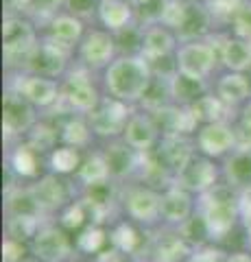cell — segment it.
<instances>
[{"mask_svg":"<svg viewBox=\"0 0 251 262\" xmlns=\"http://www.w3.org/2000/svg\"><path fill=\"white\" fill-rule=\"evenodd\" d=\"M153 81V68L144 57H118L105 70V88L107 92L125 103L142 101L144 92Z\"/></svg>","mask_w":251,"mask_h":262,"instance_id":"1","label":"cell"},{"mask_svg":"<svg viewBox=\"0 0 251 262\" xmlns=\"http://www.w3.org/2000/svg\"><path fill=\"white\" fill-rule=\"evenodd\" d=\"M125 208L129 216L140 223H155L162 216V194L155 192L153 188L138 186L127 192Z\"/></svg>","mask_w":251,"mask_h":262,"instance_id":"9","label":"cell"},{"mask_svg":"<svg viewBox=\"0 0 251 262\" xmlns=\"http://www.w3.org/2000/svg\"><path fill=\"white\" fill-rule=\"evenodd\" d=\"M221 59L232 72H242L251 68V44L247 39H223L221 44Z\"/></svg>","mask_w":251,"mask_h":262,"instance_id":"23","label":"cell"},{"mask_svg":"<svg viewBox=\"0 0 251 262\" xmlns=\"http://www.w3.org/2000/svg\"><path fill=\"white\" fill-rule=\"evenodd\" d=\"M5 5L9 7L11 11H24L31 7V0H5Z\"/></svg>","mask_w":251,"mask_h":262,"instance_id":"50","label":"cell"},{"mask_svg":"<svg viewBox=\"0 0 251 262\" xmlns=\"http://www.w3.org/2000/svg\"><path fill=\"white\" fill-rule=\"evenodd\" d=\"M11 168L20 177H35L39 170V160L37 151L31 144H20L15 153L11 155Z\"/></svg>","mask_w":251,"mask_h":262,"instance_id":"31","label":"cell"},{"mask_svg":"<svg viewBox=\"0 0 251 262\" xmlns=\"http://www.w3.org/2000/svg\"><path fill=\"white\" fill-rule=\"evenodd\" d=\"M35 125L33 107L31 103L18 92L5 94L3 101V131L7 138L13 136H24Z\"/></svg>","mask_w":251,"mask_h":262,"instance_id":"6","label":"cell"},{"mask_svg":"<svg viewBox=\"0 0 251 262\" xmlns=\"http://www.w3.org/2000/svg\"><path fill=\"white\" fill-rule=\"evenodd\" d=\"M66 262H75V260H66Z\"/></svg>","mask_w":251,"mask_h":262,"instance_id":"56","label":"cell"},{"mask_svg":"<svg viewBox=\"0 0 251 262\" xmlns=\"http://www.w3.org/2000/svg\"><path fill=\"white\" fill-rule=\"evenodd\" d=\"M186 11H188V3H184V0H168L166 9L162 13V24L171 29H179L186 20Z\"/></svg>","mask_w":251,"mask_h":262,"instance_id":"41","label":"cell"},{"mask_svg":"<svg viewBox=\"0 0 251 262\" xmlns=\"http://www.w3.org/2000/svg\"><path fill=\"white\" fill-rule=\"evenodd\" d=\"M216 51L212 44L206 42H188L177 51V70L194 79H206L214 70Z\"/></svg>","mask_w":251,"mask_h":262,"instance_id":"5","label":"cell"},{"mask_svg":"<svg viewBox=\"0 0 251 262\" xmlns=\"http://www.w3.org/2000/svg\"><path fill=\"white\" fill-rule=\"evenodd\" d=\"M109 166L105 162L103 153H94V155H87V158L81 162V168H79V179L83 182L87 188L90 186H99L105 184L109 179Z\"/></svg>","mask_w":251,"mask_h":262,"instance_id":"29","label":"cell"},{"mask_svg":"<svg viewBox=\"0 0 251 262\" xmlns=\"http://www.w3.org/2000/svg\"><path fill=\"white\" fill-rule=\"evenodd\" d=\"M39 232L37 216H11L9 221V236L15 241H33L35 234Z\"/></svg>","mask_w":251,"mask_h":262,"instance_id":"37","label":"cell"},{"mask_svg":"<svg viewBox=\"0 0 251 262\" xmlns=\"http://www.w3.org/2000/svg\"><path fill=\"white\" fill-rule=\"evenodd\" d=\"M9 210L13 216H39V212H42L31 188L29 190L18 188V190L9 196Z\"/></svg>","mask_w":251,"mask_h":262,"instance_id":"34","label":"cell"},{"mask_svg":"<svg viewBox=\"0 0 251 262\" xmlns=\"http://www.w3.org/2000/svg\"><path fill=\"white\" fill-rule=\"evenodd\" d=\"M3 46H5V57L9 63H15L20 59L29 61L33 48L37 46L33 27H31L27 20L18 18V15L5 18V22H3Z\"/></svg>","mask_w":251,"mask_h":262,"instance_id":"3","label":"cell"},{"mask_svg":"<svg viewBox=\"0 0 251 262\" xmlns=\"http://www.w3.org/2000/svg\"><path fill=\"white\" fill-rule=\"evenodd\" d=\"M199 251L192 253L194 262H225V253L218 249V247H212V245H199Z\"/></svg>","mask_w":251,"mask_h":262,"instance_id":"44","label":"cell"},{"mask_svg":"<svg viewBox=\"0 0 251 262\" xmlns=\"http://www.w3.org/2000/svg\"><path fill=\"white\" fill-rule=\"evenodd\" d=\"M203 216L206 225L210 229L212 238H223L225 234L232 232L236 225V219L240 214V206L236 203V196L232 192V186H214L212 190L203 192Z\"/></svg>","mask_w":251,"mask_h":262,"instance_id":"2","label":"cell"},{"mask_svg":"<svg viewBox=\"0 0 251 262\" xmlns=\"http://www.w3.org/2000/svg\"><path fill=\"white\" fill-rule=\"evenodd\" d=\"M197 144L208 158H221V155H225L236 146V138H234V129L230 125H225V122H210V125L201 127Z\"/></svg>","mask_w":251,"mask_h":262,"instance_id":"11","label":"cell"},{"mask_svg":"<svg viewBox=\"0 0 251 262\" xmlns=\"http://www.w3.org/2000/svg\"><path fill=\"white\" fill-rule=\"evenodd\" d=\"M240 219H242L245 229L251 234V196H247V199L240 203Z\"/></svg>","mask_w":251,"mask_h":262,"instance_id":"49","label":"cell"},{"mask_svg":"<svg viewBox=\"0 0 251 262\" xmlns=\"http://www.w3.org/2000/svg\"><path fill=\"white\" fill-rule=\"evenodd\" d=\"M66 48L68 46H63L48 37L44 44H37L33 48V53H31L29 61H27L29 70L33 72V75L48 77V79L61 75L63 68H66V59H68Z\"/></svg>","mask_w":251,"mask_h":262,"instance_id":"7","label":"cell"},{"mask_svg":"<svg viewBox=\"0 0 251 262\" xmlns=\"http://www.w3.org/2000/svg\"><path fill=\"white\" fill-rule=\"evenodd\" d=\"M240 122L242 125H247V127H251V101L242 107V118H240Z\"/></svg>","mask_w":251,"mask_h":262,"instance_id":"52","label":"cell"},{"mask_svg":"<svg viewBox=\"0 0 251 262\" xmlns=\"http://www.w3.org/2000/svg\"><path fill=\"white\" fill-rule=\"evenodd\" d=\"M15 92L22 94L31 105L37 107H51V105L59 98V88L53 79L48 77H39V75H29V77H20Z\"/></svg>","mask_w":251,"mask_h":262,"instance_id":"14","label":"cell"},{"mask_svg":"<svg viewBox=\"0 0 251 262\" xmlns=\"http://www.w3.org/2000/svg\"><path fill=\"white\" fill-rule=\"evenodd\" d=\"M3 262H24V245L15 238L3 243Z\"/></svg>","mask_w":251,"mask_h":262,"instance_id":"43","label":"cell"},{"mask_svg":"<svg viewBox=\"0 0 251 262\" xmlns=\"http://www.w3.org/2000/svg\"><path fill=\"white\" fill-rule=\"evenodd\" d=\"M192 149L190 144L184 140L181 136H175V134H168L162 142V149H159V164H164L166 170H173V173L179 175L181 170L188 166L192 162Z\"/></svg>","mask_w":251,"mask_h":262,"instance_id":"17","label":"cell"},{"mask_svg":"<svg viewBox=\"0 0 251 262\" xmlns=\"http://www.w3.org/2000/svg\"><path fill=\"white\" fill-rule=\"evenodd\" d=\"M99 18L109 31L127 29L133 18V7L127 0H101L99 3Z\"/></svg>","mask_w":251,"mask_h":262,"instance_id":"22","label":"cell"},{"mask_svg":"<svg viewBox=\"0 0 251 262\" xmlns=\"http://www.w3.org/2000/svg\"><path fill=\"white\" fill-rule=\"evenodd\" d=\"M24 262H39V260H37V258H35V260H24Z\"/></svg>","mask_w":251,"mask_h":262,"instance_id":"55","label":"cell"},{"mask_svg":"<svg viewBox=\"0 0 251 262\" xmlns=\"http://www.w3.org/2000/svg\"><path fill=\"white\" fill-rule=\"evenodd\" d=\"M83 35V24L75 15H57L51 22V39L63 46H70L72 42H79Z\"/></svg>","mask_w":251,"mask_h":262,"instance_id":"28","label":"cell"},{"mask_svg":"<svg viewBox=\"0 0 251 262\" xmlns=\"http://www.w3.org/2000/svg\"><path fill=\"white\" fill-rule=\"evenodd\" d=\"M234 138H236V151H251V127L240 122L234 129Z\"/></svg>","mask_w":251,"mask_h":262,"instance_id":"46","label":"cell"},{"mask_svg":"<svg viewBox=\"0 0 251 262\" xmlns=\"http://www.w3.org/2000/svg\"><path fill=\"white\" fill-rule=\"evenodd\" d=\"M111 243L114 247L120 249L123 253H133L138 247H140V234L138 229L129 223H120L114 232H111Z\"/></svg>","mask_w":251,"mask_h":262,"instance_id":"35","label":"cell"},{"mask_svg":"<svg viewBox=\"0 0 251 262\" xmlns=\"http://www.w3.org/2000/svg\"><path fill=\"white\" fill-rule=\"evenodd\" d=\"M61 5H66V0H31L29 11H33L37 15H48V13L57 11Z\"/></svg>","mask_w":251,"mask_h":262,"instance_id":"45","label":"cell"},{"mask_svg":"<svg viewBox=\"0 0 251 262\" xmlns=\"http://www.w3.org/2000/svg\"><path fill=\"white\" fill-rule=\"evenodd\" d=\"M184 3H199V0H184Z\"/></svg>","mask_w":251,"mask_h":262,"instance_id":"54","label":"cell"},{"mask_svg":"<svg viewBox=\"0 0 251 262\" xmlns=\"http://www.w3.org/2000/svg\"><path fill=\"white\" fill-rule=\"evenodd\" d=\"M31 190H33L39 208L46 210V212L57 210L68 201V186H66V182H61L57 177V173L42 177Z\"/></svg>","mask_w":251,"mask_h":262,"instance_id":"18","label":"cell"},{"mask_svg":"<svg viewBox=\"0 0 251 262\" xmlns=\"http://www.w3.org/2000/svg\"><path fill=\"white\" fill-rule=\"evenodd\" d=\"M192 253L188 249V243L181 234H168L162 236L155 247V262H181L184 258H190Z\"/></svg>","mask_w":251,"mask_h":262,"instance_id":"27","label":"cell"},{"mask_svg":"<svg viewBox=\"0 0 251 262\" xmlns=\"http://www.w3.org/2000/svg\"><path fill=\"white\" fill-rule=\"evenodd\" d=\"M216 177H218V170L214 166V162H210L208 158H192V162L177 175V182L188 192L203 194L216 186Z\"/></svg>","mask_w":251,"mask_h":262,"instance_id":"10","label":"cell"},{"mask_svg":"<svg viewBox=\"0 0 251 262\" xmlns=\"http://www.w3.org/2000/svg\"><path fill=\"white\" fill-rule=\"evenodd\" d=\"M181 236H184L186 243L203 245L206 238L210 236V229H208V225H206V219H203V216H190V219L181 225Z\"/></svg>","mask_w":251,"mask_h":262,"instance_id":"39","label":"cell"},{"mask_svg":"<svg viewBox=\"0 0 251 262\" xmlns=\"http://www.w3.org/2000/svg\"><path fill=\"white\" fill-rule=\"evenodd\" d=\"M70 249L72 245L68 236L53 225L39 227L35 238L31 241V251H33V256L39 262H66L70 256Z\"/></svg>","mask_w":251,"mask_h":262,"instance_id":"8","label":"cell"},{"mask_svg":"<svg viewBox=\"0 0 251 262\" xmlns=\"http://www.w3.org/2000/svg\"><path fill=\"white\" fill-rule=\"evenodd\" d=\"M85 203H70V206L63 208L61 212V227L66 229H79L85 223Z\"/></svg>","mask_w":251,"mask_h":262,"instance_id":"42","label":"cell"},{"mask_svg":"<svg viewBox=\"0 0 251 262\" xmlns=\"http://www.w3.org/2000/svg\"><path fill=\"white\" fill-rule=\"evenodd\" d=\"M192 214V199L186 188L173 186L162 194V219L166 223L184 225Z\"/></svg>","mask_w":251,"mask_h":262,"instance_id":"16","label":"cell"},{"mask_svg":"<svg viewBox=\"0 0 251 262\" xmlns=\"http://www.w3.org/2000/svg\"><path fill=\"white\" fill-rule=\"evenodd\" d=\"M171 92L177 101L192 105L194 101H199L206 94V85H203V79H194L177 70L171 77Z\"/></svg>","mask_w":251,"mask_h":262,"instance_id":"25","label":"cell"},{"mask_svg":"<svg viewBox=\"0 0 251 262\" xmlns=\"http://www.w3.org/2000/svg\"><path fill=\"white\" fill-rule=\"evenodd\" d=\"M57 142V131L48 125H33V129L29 131V142L37 153H44L48 149H53Z\"/></svg>","mask_w":251,"mask_h":262,"instance_id":"38","label":"cell"},{"mask_svg":"<svg viewBox=\"0 0 251 262\" xmlns=\"http://www.w3.org/2000/svg\"><path fill=\"white\" fill-rule=\"evenodd\" d=\"M105 241H107L105 229L99 225H90L77 236V247L85 253H101Z\"/></svg>","mask_w":251,"mask_h":262,"instance_id":"36","label":"cell"},{"mask_svg":"<svg viewBox=\"0 0 251 262\" xmlns=\"http://www.w3.org/2000/svg\"><path fill=\"white\" fill-rule=\"evenodd\" d=\"M92 127L87 125L85 120L81 118H70L66 125L61 127V140L66 142L68 146H75V149H81V146H85L90 142L92 138Z\"/></svg>","mask_w":251,"mask_h":262,"instance_id":"33","label":"cell"},{"mask_svg":"<svg viewBox=\"0 0 251 262\" xmlns=\"http://www.w3.org/2000/svg\"><path fill=\"white\" fill-rule=\"evenodd\" d=\"M175 48V37L173 33L166 27H151L144 33L142 39V57L144 59H162V57H168Z\"/></svg>","mask_w":251,"mask_h":262,"instance_id":"20","label":"cell"},{"mask_svg":"<svg viewBox=\"0 0 251 262\" xmlns=\"http://www.w3.org/2000/svg\"><path fill=\"white\" fill-rule=\"evenodd\" d=\"M192 112L197 116L199 122L203 125H210V122H223V114H225V103L214 94H203L199 101H194Z\"/></svg>","mask_w":251,"mask_h":262,"instance_id":"30","label":"cell"},{"mask_svg":"<svg viewBox=\"0 0 251 262\" xmlns=\"http://www.w3.org/2000/svg\"><path fill=\"white\" fill-rule=\"evenodd\" d=\"M225 177L232 188H251V151H236L225 164Z\"/></svg>","mask_w":251,"mask_h":262,"instance_id":"24","label":"cell"},{"mask_svg":"<svg viewBox=\"0 0 251 262\" xmlns=\"http://www.w3.org/2000/svg\"><path fill=\"white\" fill-rule=\"evenodd\" d=\"M210 27V11L208 7H201L197 3H188V11H186V20L177 31L184 39H197L201 37Z\"/></svg>","mask_w":251,"mask_h":262,"instance_id":"26","label":"cell"},{"mask_svg":"<svg viewBox=\"0 0 251 262\" xmlns=\"http://www.w3.org/2000/svg\"><path fill=\"white\" fill-rule=\"evenodd\" d=\"M103 158H105V162H107L111 177H127L138 168L135 149L133 146H129L127 142L107 146V151L103 153Z\"/></svg>","mask_w":251,"mask_h":262,"instance_id":"21","label":"cell"},{"mask_svg":"<svg viewBox=\"0 0 251 262\" xmlns=\"http://www.w3.org/2000/svg\"><path fill=\"white\" fill-rule=\"evenodd\" d=\"M225 262H251V253H245V251H234L230 253Z\"/></svg>","mask_w":251,"mask_h":262,"instance_id":"51","label":"cell"},{"mask_svg":"<svg viewBox=\"0 0 251 262\" xmlns=\"http://www.w3.org/2000/svg\"><path fill=\"white\" fill-rule=\"evenodd\" d=\"M101 3V0H99ZM99 3L96 0H66L68 9L77 15H83V13H92L94 9H99Z\"/></svg>","mask_w":251,"mask_h":262,"instance_id":"47","label":"cell"},{"mask_svg":"<svg viewBox=\"0 0 251 262\" xmlns=\"http://www.w3.org/2000/svg\"><path fill=\"white\" fill-rule=\"evenodd\" d=\"M251 92V83L242 72H230L218 79L216 85V96L221 98L225 105H240L249 98Z\"/></svg>","mask_w":251,"mask_h":262,"instance_id":"19","label":"cell"},{"mask_svg":"<svg viewBox=\"0 0 251 262\" xmlns=\"http://www.w3.org/2000/svg\"><path fill=\"white\" fill-rule=\"evenodd\" d=\"M96 262H127V258H125V253L120 251V249H105V251H101L99 256H96Z\"/></svg>","mask_w":251,"mask_h":262,"instance_id":"48","label":"cell"},{"mask_svg":"<svg viewBox=\"0 0 251 262\" xmlns=\"http://www.w3.org/2000/svg\"><path fill=\"white\" fill-rule=\"evenodd\" d=\"M116 48L114 35H109L107 31H94L81 44V59L90 68H103V66H109Z\"/></svg>","mask_w":251,"mask_h":262,"instance_id":"13","label":"cell"},{"mask_svg":"<svg viewBox=\"0 0 251 262\" xmlns=\"http://www.w3.org/2000/svg\"><path fill=\"white\" fill-rule=\"evenodd\" d=\"M129 118H131V114H129L127 103L111 96L105 98L94 112H90V127L96 136L114 138L118 134H125Z\"/></svg>","mask_w":251,"mask_h":262,"instance_id":"4","label":"cell"},{"mask_svg":"<svg viewBox=\"0 0 251 262\" xmlns=\"http://www.w3.org/2000/svg\"><path fill=\"white\" fill-rule=\"evenodd\" d=\"M245 9V0H208L210 15H218V18H238Z\"/></svg>","mask_w":251,"mask_h":262,"instance_id":"40","label":"cell"},{"mask_svg":"<svg viewBox=\"0 0 251 262\" xmlns=\"http://www.w3.org/2000/svg\"><path fill=\"white\" fill-rule=\"evenodd\" d=\"M181 262H194V258H192V256H190V258H184Z\"/></svg>","mask_w":251,"mask_h":262,"instance_id":"53","label":"cell"},{"mask_svg":"<svg viewBox=\"0 0 251 262\" xmlns=\"http://www.w3.org/2000/svg\"><path fill=\"white\" fill-rule=\"evenodd\" d=\"M125 142L135 151H151L157 142V125L147 114H131L125 127Z\"/></svg>","mask_w":251,"mask_h":262,"instance_id":"15","label":"cell"},{"mask_svg":"<svg viewBox=\"0 0 251 262\" xmlns=\"http://www.w3.org/2000/svg\"><path fill=\"white\" fill-rule=\"evenodd\" d=\"M61 98L66 101L72 110L79 112H94L99 107V92L92 85V81L81 72H72L66 81V88L61 92Z\"/></svg>","mask_w":251,"mask_h":262,"instance_id":"12","label":"cell"},{"mask_svg":"<svg viewBox=\"0 0 251 262\" xmlns=\"http://www.w3.org/2000/svg\"><path fill=\"white\" fill-rule=\"evenodd\" d=\"M51 168L53 173L57 175H68L72 170L81 168V155H79V149L75 146H59L51 153Z\"/></svg>","mask_w":251,"mask_h":262,"instance_id":"32","label":"cell"}]
</instances>
